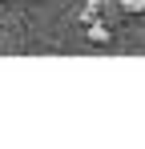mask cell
<instances>
[{
    "label": "cell",
    "mask_w": 145,
    "mask_h": 149,
    "mask_svg": "<svg viewBox=\"0 0 145 149\" xmlns=\"http://www.w3.org/2000/svg\"><path fill=\"white\" fill-rule=\"evenodd\" d=\"M125 12H145V0H125Z\"/></svg>",
    "instance_id": "1"
}]
</instances>
